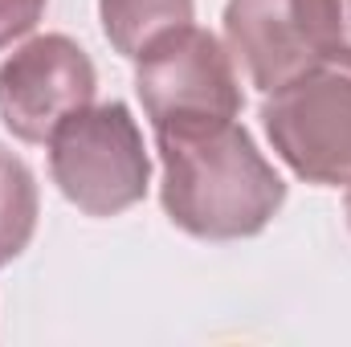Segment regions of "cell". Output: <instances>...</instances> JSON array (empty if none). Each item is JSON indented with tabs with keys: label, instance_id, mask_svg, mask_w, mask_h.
<instances>
[{
	"label": "cell",
	"instance_id": "6da1fadb",
	"mask_svg": "<svg viewBox=\"0 0 351 347\" xmlns=\"http://www.w3.org/2000/svg\"><path fill=\"white\" fill-rule=\"evenodd\" d=\"M156 152L164 168V213L196 241L258 237L286 204V180L237 119L156 131Z\"/></svg>",
	"mask_w": 351,
	"mask_h": 347
},
{
	"label": "cell",
	"instance_id": "7a4b0ae2",
	"mask_svg": "<svg viewBox=\"0 0 351 347\" xmlns=\"http://www.w3.org/2000/svg\"><path fill=\"white\" fill-rule=\"evenodd\" d=\"M45 147L58 192L86 217H119L152 188V156L127 102H90Z\"/></svg>",
	"mask_w": 351,
	"mask_h": 347
},
{
	"label": "cell",
	"instance_id": "3957f363",
	"mask_svg": "<svg viewBox=\"0 0 351 347\" xmlns=\"http://www.w3.org/2000/svg\"><path fill=\"white\" fill-rule=\"evenodd\" d=\"M135 94L152 131L213 127L241 115V74L225 41L200 25H180L135 58Z\"/></svg>",
	"mask_w": 351,
	"mask_h": 347
},
{
	"label": "cell",
	"instance_id": "277c9868",
	"mask_svg": "<svg viewBox=\"0 0 351 347\" xmlns=\"http://www.w3.org/2000/svg\"><path fill=\"white\" fill-rule=\"evenodd\" d=\"M262 127L278 160L306 184H351V58H327L262 102Z\"/></svg>",
	"mask_w": 351,
	"mask_h": 347
},
{
	"label": "cell",
	"instance_id": "5b68a950",
	"mask_svg": "<svg viewBox=\"0 0 351 347\" xmlns=\"http://www.w3.org/2000/svg\"><path fill=\"white\" fill-rule=\"evenodd\" d=\"M225 49L262 94L286 86L311 66L339 58L331 0H229Z\"/></svg>",
	"mask_w": 351,
	"mask_h": 347
},
{
	"label": "cell",
	"instance_id": "8992f818",
	"mask_svg": "<svg viewBox=\"0 0 351 347\" xmlns=\"http://www.w3.org/2000/svg\"><path fill=\"white\" fill-rule=\"evenodd\" d=\"M98 94L90 53L66 33H41L0 62V119L21 143H49V135Z\"/></svg>",
	"mask_w": 351,
	"mask_h": 347
},
{
	"label": "cell",
	"instance_id": "52a82bcc",
	"mask_svg": "<svg viewBox=\"0 0 351 347\" xmlns=\"http://www.w3.org/2000/svg\"><path fill=\"white\" fill-rule=\"evenodd\" d=\"M192 12H196V0H98V16L110 49L131 62L147 45H156L164 33L192 25Z\"/></svg>",
	"mask_w": 351,
	"mask_h": 347
},
{
	"label": "cell",
	"instance_id": "ba28073f",
	"mask_svg": "<svg viewBox=\"0 0 351 347\" xmlns=\"http://www.w3.org/2000/svg\"><path fill=\"white\" fill-rule=\"evenodd\" d=\"M37 217H41L37 176L12 147L0 143V270L29 250Z\"/></svg>",
	"mask_w": 351,
	"mask_h": 347
},
{
	"label": "cell",
	"instance_id": "9c48e42d",
	"mask_svg": "<svg viewBox=\"0 0 351 347\" xmlns=\"http://www.w3.org/2000/svg\"><path fill=\"white\" fill-rule=\"evenodd\" d=\"M45 4L49 0H0V49H8L21 37H29L41 25Z\"/></svg>",
	"mask_w": 351,
	"mask_h": 347
},
{
	"label": "cell",
	"instance_id": "30bf717a",
	"mask_svg": "<svg viewBox=\"0 0 351 347\" xmlns=\"http://www.w3.org/2000/svg\"><path fill=\"white\" fill-rule=\"evenodd\" d=\"M335 8V49L339 58H351V0H331Z\"/></svg>",
	"mask_w": 351,
	"mask_h": 347
},
{
	"label": "cell",
	"instance_id": "8fae6325",
	"mask_svg": "<svg viewBox=\"0 0 351 347\" xmlns=\"http://www.w3.org/2000/svg\"><path fill=\"white\" fill-rule=\"evenodd\" d=\"M343 213H348V225H351V184H348V200H343Z\"/></svg>",
	"mask_w": 351,
	"mask_h": 347
}]
</instances>
